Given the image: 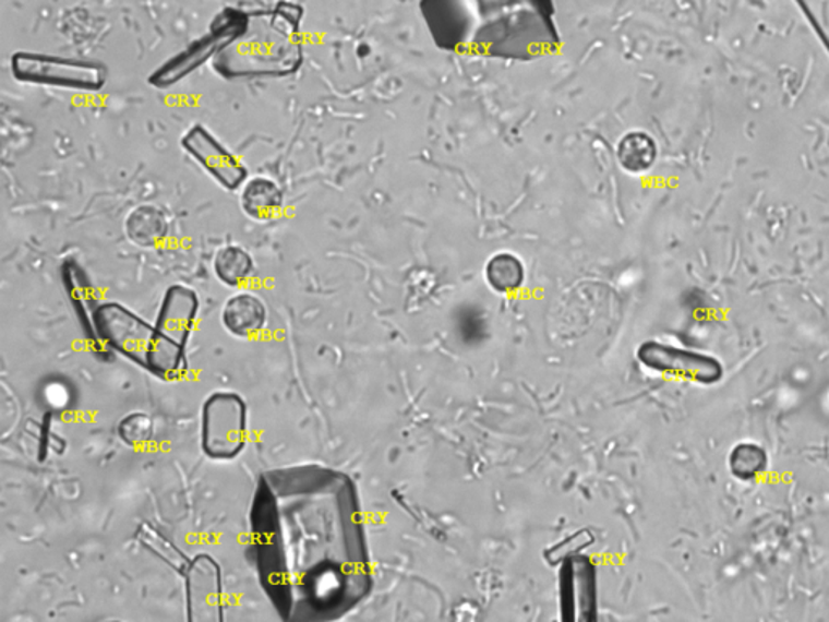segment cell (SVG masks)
<instances>
[{
	"instance_id": "obj_1",
	"label": "cell",
	"mask_w": 829,
	"mask_h": 622,
	"mask_svg": "<svg viewBox=\"0 0 829 622\" xmlns=\"http://www.w3.org/2000/svg\"><path fill=\"white\" fill-rule=\"evenodd\" d=\"M440 48L466 56L531 60L554 49L550 0H423Z\"/></svg>"
},
{
	"instance_id": "obj_2",
	"label": "cell",
	"mask_w": 829,
	"mask_h": 622,
	"mask_svg": "<svg viewBox=\"0 0 829 622\" xmlns=\"http://www.w3.org/2000/svg\"><path fill=\"white\" fill-rule=\"evenodd\" d=\"M12 73L20 82L73 92H99L106 85V70L98 63L41 52H16Z\"/></svg>"
},
{
	"instance_id": "obj_3",
	"label": "cell",
	"mask_w": 829,
	"mask_h": 622,
	"mask_svg": "<svg viewBox=\"0 0 829 622\" xmlns=\"http://www.w3.org/2000/svg\"><path fill=\"white\" fill-rule=\"evenodd\" d=\"M247 29H249V16L245 13L232 9L224 10L214 20L205 38L200 39L187 51L173 57L163 69L157 70L152 76L153 85L159 86V88L176 85L177 82L200 69L211 57L224 51L237 39H242Z\"/></svg>"
},
{
	"instance_id": "obj_4",
	"label": "cell",
	"mask_w": 829,
	"mask_h": 622,
	"mask_svg": "<svg viewBox=\"0 0 829 622\" xmlns=\"http://www.w3.org/2000/svg\"><path fill=\"white\" fill-rule=\"evenodd\" d=\"M199 313V297L189 287L173 286L167 290L155 327L152 363L169 373L180 362L183 343L192 331Z\"/></svg>"
},
{
	"instance_id": "obj_5",
	"label": "cell",
	"mask_w": 829,
	"mask_h": 622,
	"mask_svg": "<svg viewBox=\"0 0 829 622\" xmlns=\"http://www.w3.org/2000/svg\"><path fill=\"white\" fill-rule=\"evenodd\" d=\"M245 444V406L232 394L211 397L203 414V446L211 457L229 459Z\"/></svg>"
},
{
	"instance_id": "obj_6",
	"label": "cell",
	"mask_w": 829,
	"mask_h": 622,
	"mask_svg": "<svg viewBox=\"0 0 829 622\" xmlns=\"http://www.w3.org/2000/svg\"><path fill=\"white\" fill-rule=\"evenodd\" d=\"M180 145L224 189L233 192L249 180L247 167L205 127L193 125L187 130Z\"/></svg>"
},
{
	"instance_id": "obj_7",
	"label": "cell",
	"mask_w": 829,
	"mask_h": 622,
	"mask_svg": "<svg viewBox=\"0 0 829 622\" xmlns=\"http://www.w3.org/2000/svg\"><path fill=\"white\" fill-rule=\"evenodd\" d=\"M641 362L660 373L674 374L700 384H714L723 378V364L713 357L663 344L648 343L640 349Z\"/></svg>"
},
{
	"instance_id": "obj_8",
	"label": "cell",
	"mask_w": 829,
	"mask_h": 622,
	"mask_svg": "<svg viewBox=\"0 0 829 622\" xmlns=\"http://www.w3.org/2000/svg\"><path fill=\"white\" fill-rule=\"evenodd\" d=\"M96 323L104 339L122 352L132 354L133 357L136 354H152L155 330L129 310L109 303L96 313Z\"/></svg>"
},
{
	"instance_id": "obj_9",
	"label": "cell",
	"mask_w": 829,
	"mask_h": 622,
	"mask_svg": "<svg viewBox=\"0 0 829 622\" xmlns=\"http://www.w3.org/2000/svg\"><path fill=\"white\" fill-rule=\"evenodd\" d=\"M286 205V195L276 180L256 176L247 180L240 189V207L250 219L267 223L279 216Z\"/></svg>"
},
{
	"instance_id": "obj_10",
	"label": "cell",
	"mask_w": 829,
	"mask_h": 622,
	"mask_svg": "<svg viewBox=\"0 0 829 622\" xmlns=\"http://www.w3.org/2000/svg\"><path fill=\"white\" fill-rule=\"evenodd\" d=\"M267 311L263 300L252 292H240L227 300L223 321L230 333L239 337H253L266 324Z\"/></svg>"
},
{
	"instance_id": "obj_11",
	"label": "cell",
	"mask_w": 829,
	"mask_h": 622,
	"mask_svg": "<svg viewBox=\"0 0 829 622\" xmlns=\"http://www.w3.org/2000/svg\"><path fill=\"white\" fill-rule=\"evenodd\" d=\"M125 232L135 246L156 249L169 234V217L159 206L149 203L136 206L127 216Z\"/></svg>"
},
{
	"instance_id": "obj_12",
	"label": "cell",
	"mask_w": 829,
	"mask_h": 622,
	"mask_svg": "<svg viewBox=\"0 0 829 622\" xmlns=\"http://www.w3.org/2000/svg\"><path fill=\"white\" fill-rule=\"evenodd\" d=\"M255 271L252 255L240 246H226L214 256V273L227 287L239 289Z\"/></svg>"
},
{
	"instance_id": "obj_13",
	"label": "cell",
	"mask_w": 829,
	"mask_h": 622,
	"mask_svg": "<svg viewBox=\"0 0 829 622\" xmlns=\"http://www.w3.org/2000/svg\"><path fill=\"white\" fill-rule=\"evenodd\" d=\"M617 156L622 167L628 172H647L657 160V143L647 133L632 132L622 139Z\"/></svg>"
},
{
	"instance_id": "obj_14",
	"label": "cell",
	"mask_w": 829,
	"mask_h": 622,
	"mask_svg": "<svg viewBox=\"0 0 829 622\" xmlns=\"http://www.w3.org/2000/svg\"><path fill=\"white\" fill-rule=\"evenodd\" d=\"M768 456L764 447L754 443H741L729 456L731 474L741 481H754L767 470Z\"/></svg>"
},
{
	"instance_id": "obj_15",
	"label": "cell",
	"mask_w": 829,
	"mask_h": 622,
	"mask_svg": "<svg viewBox=\"0 0 829 622\" xmlns=\"http://www.w3.org/2000/svg\"><path fill=\"white\" fill-rule=\"evenodd\" d=\"M795 3L829 56V0H795Z\"/></svg>"
},
{
	"instance_id": "obj_16",
	"label": "cell",
	"mask_w": 829,
	"mask_h": 622,
	"mask_svg": "<svg viewBox=\"0 0 829 622\" xmlns=\"http://www.w3.org/2000/svg\"><path fill=\"white\" fill-rule=\"evenodd\" d=\"M219 597V587H217L216 577L205 567H195L192 581H190V600L193 601V608L199 607L202 610H214Z\"/></svg>"
},
{
	"instance_id": "obj_17",
	"label": "cell",
	"mask_w": 829,
	"mask_h": 622,
	"mask_svg": "<svg viewBox=\"0 0 829 622\" xmlns=\"http://www.w3.org/2000/svg\"><path fill=\"white\" fill-rule=\"evenodd\" d=\"M488 270L503 273L501 276L490 277V283L493 284L494 289L510 290L520 284L521 274H507L513 273V271L521 270L520 263H518L517 259H514V256H496V259H493V261H491Z\"/></svg>"
}]
</instances>
